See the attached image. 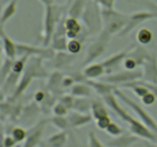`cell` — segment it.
I'll return each mask as SVG.
<instances>
[{"label": "cell", "instance_id": "cell-1", "mask_svg": "<svg viewBox=\"0 0 157 147\" xmlns=\"http://www.w3.org/2000/svg\"><path fill=\"white\" fill-rule=\"evenodd\" d=\"M104 100L106 104L117 113V115L122 120H124V122L128 124L132 134L138 136L139 138H142L144 140L149 141V142H153V143H156V135L151 130H150L144 123L134 118L130 113H127L120 105L114 93H113L107 95V96H104Z\"/></svg>", "mask_w": 157, "mask_h": 147}, {"label": "cell", "instance_id": "cell-2", "mask_svg": "<svg viewBox=\"0 0 157 147\" xmlns=\"http://www.w3.org/2000/svg\"><path fill=\"white\" fill-rule=\"evenodd\" d=\"M43 58L32 57L31 61H28L27 65L21 74L18 85L15 87L12 96L8 98V100L15 103L18 98L25 92L35 78H43L48 77V72L43 65Z\"/></svg>", "mask_w": 157, "mask_h": 147}, {"label": "cell", "instance_id": "cell-3", "mask_svg": "<svg viewBox=\"0 0 157 147\" xmlns=\"http://www.w3.org/2000/svg\"><path fill=\"white\" fill-rule=\"evenodd\" d=\"M67 9H68V7L55 6V5L44 7L42 31L44 47H49L53 39L58 24L61 21V18L64 16V14L67 13Z\"/></svg>", "mask_w": 157, "mask_h": 147}, {"label": "cell", "instance_id": "cell-4", "mask_svg": "<svg viewBox=\"0 0 157 147\" xmlns=\"http://www.w3.org/2000/svg\"><path fill=\"white\" fill-rule=\"evenodd\" d=\"M101 17L103 21V32L113 35L120 33L128 21L129 16L113 9H102Z\"/></svg>", "mask_w": 157, "mask_h": 147}, {"label": "cell", "instance_id": "cell-5", "mask_svg": "<svg viewBox=\"0 0 157 147\" xmlns=\"http://www.w3.org/2000/svg\"><path fill=\"white\" fill-rule=\"evenodd\" d=\"M113 93L115 94V96L121 99L123 102L125 103L128 107H130L139 116L141 121L157 136V122L153 118V116H152L142 106H140L137 103L130 99L128 96H127L122 90H120L117 87L114 89Z\"/></svg>", "mask_w": 157, "mask_h": 147}, {"label": "cell", "instance_id": "cell-6", "mask_svg": "<svg viewBox=\"0 0 157 147\" xmlns=\"http://www.w3.org/2000/svg\"><path fill=\"white\" fill-rule=\"evenodd\" d=\"M81 18L88 34H94L100 30H102L103 21L101 10H100L99 6L93 0L87 4L86 3L85 9Z\"/></svg>", "mask_w": 157, "mask_h": 147}, {"label": "cell", "instance_id": "cell-7", "mask_svg": "<svg viewBox=\"0 0 157 147\" xmlns=\"http://www.w3.org/2000/svg\"><path fill=\"white\" fill-rule=\"evenodd\" d=\"M110 35L101 31L98 39L90 44L87 51V56L84 61V65H88L96 61L104 53L107 44L110 39Z\"/></svg>", "mask_w": 157, "mask_h": 147}, {"label": "cell", "instance_id": "cell-8", "mask_svg": "<svg viewBox=\"0 0 157 147\" xmlns=\"http://www.w3.org/2000/svg\"><path fill=\"white\" fill-rule=\"evenodd\" d=\"M17 52L20 57L26 55L48 60H52L55 55V51L51 47H37L24 43H17Z\"/></svg>", "mask_w": 157, "mask_h": 147}, {"label": "cell", "instance_id": "cell-9", "mask_svg": "<svg viewBox=\"0 0 157 147\" xmlns=\"http://www.w3.org/2000/svg\"><path fill=\"white\" fill-rule=\"evenodd\" d=\"M144 77V71L142 70H124L122 72H118L111 74H107L103 78V81L105 82L116 85V84H125L133 81H139Z\"/></svg>", "mask_w": 157, "mask_h": 147}, {"label": "cell", "instance_id": "cell-10", "mask_svg": "<svg viewBox=\"0 0 157 147\" xmlns=\"http://www.w3.org/2000/svg\"><path fill=\"white\" fill-rule=\"evenodd\" d=\"M50 122V119H44L35 123L31 127L27 133L25 140L24 141L22 147H37L42 142L43 135L45 130L46 126Z\"/></svg>", "mask_w": 157, "mask_h": 147}, {"label": "cell", "instance_id": "cell-11", "mask_svg": "<svg viewBox=\"0 0 157 147\" xmlns=\"http://www.w3.org/2000/svg\"><path fill=\"white\" fill-rule=\"evenodd\" d=\"M153 18H155L154 15L150 11L134 12L129 16L127 24L124 28V29L120 32L119 35L120 36H126L131 33L140 24L148 21V20L153 19Z\"/></svg>", "mask_w": 157, "mask_h": 147}, {"label": "cell", "instance_id": "cell-12", "mask_svg": "<svg viewBox=\"0 0 157 147\" xmlns=\"http://www.w3.org/2000/svg\"><path fill=\"white\" fill-rule=\"evenodd\" d=\"M63 79L64 77L59 71H54L48 75V81L46 82V88L48 92L56 96H62L63 91Z\"/></svg>", "mask_w": 157, "mask_h": 147}, {"label": "cell", "instance_id": "cell-13", "mask_svg": "<svg viewBox=\"0 0 157 147\" xmlns=\"http://www.w3.org/2000/svg\"><path fill=\"white\" fill-rule=\"evenodd\" d=\"M143 67L144 81L157 84V55H150Z\"/></svg>", "mask_w": 157, "mask_h": 147}, {"label": "cell", "instance_id": "cell-14", "mask_svg": "<svg viewBox=\"0 0 157 147\" xmlns=\"http://www.w3.org/2000/svg\"><path fill=\"white\" fill-rule=\"evenodd\" d=\"M68 140V133L67 131H61L54 133L48 139L41 142L40 147H64Z\"/></svg>", "mask_w": 157, "mask_h": 147}, {"label": "cell", "instance_id": "cell-15", "mask_svg": "<svg viewBox=\"0 0 157 147\" xmlns=\"http://www.w3.org/2000/svg\"><path fill=\"white\" fill-rule=\"evenodd\" d=\"M1 38L2 42V48L6 58L15 60V57L18 55L17 52V43L15 42L9 35H7L3 27L1 28Z\"/></svg>", "mask_w": 157, "mask_h": 147}, {"label": "cell", "instance_id": "cell-16", "mask_svg": "<svg viewBox=\"0 0 157 147\" xmlns=\"http://www.w3.org/2000/svg\"><path fill=\"white\" fill-rule=\"evenodd\" d=\"M71 128H78L90 123L93 119L92 115L87 113H80L78 111H72L67 114Z\"/></svg>", "mask_w": 157, "mask_h": 147}, {"label": "cell", "instance_id": "cell-17", "mask_svg": "<svg viewBox=\"0 0 157 147\" xmlns=\"http://www.w3.org/2000/svg\"><path fill=\"white\" fill-rule=\"evenodd\" d=\"M140 138L133 134H122L107 142L109 147H131L140 140Z\"/></svg>", "mask_w": 157, "mask_h": 147}, {"label": "cell", "instance_id": "cell-18", "mask_svg": "<svg viewBox=\"0 0 157 147\" xmlns=\"http://www.w3.org/2000/svg\"><path fill=\"white\" fill-rule=\"evenodd\" d=\"M128 52L129 51H123L119 53L114 54L103 61L101 63L105 68L106 73H107V74H112V71L114 70L115 67H117L121 62H124V59L128 55Z\"/></svg>", "mask_w": 157, "mask_h": 147}, {"label": "cell", "instance_id": "cell-19", "mask_svg": "<svg viewBox=\"0 0 157 147\" xmlns=\"http://www.w3.org/2000/svg\"><path fill=\"white\" fill-rule=\"evenodd\" d=\"M76 55L71 53H67L66 51L57 52L55 57L52 59V65L55 68L60 69L64 68L67 66L70 65L75 60Z\"/></svg>", "mask_w": 157, "mask_h": 147}, {"label": "cell", "instance_id": "cell-20", "mask_svg": "<svg viewBox=\"0 0 157 147\" xmlns=\"http://www.w3.org/2000/svg\"><path fill=\"white\" fill-rule=\"evenodd\" d=\"M88 85H90L92 87L94 90L97 92L99 95L104 97L107 95L113 93L114 91V89L116 87H114L113 84H110V83L105 82V81H98L95 80H89L86 81Z\"/></svg>", "mask_w": 157, "mask_h": 147}, {"label": "cell", "instance_id": "cell-21", "mask_svg": "<svg viewBox=\"0 0 157 147\" xmlns=\"http://www.w3.org/2000/svg\"><path fill=\"white\" fill-rule=\"evenodd\" d=\"M66 36L68 39L78 38L82 31V26L78 19L67 16L65 20Z\"/></svg>", "mask_w": 157, "mask_h": 147}, {"label": "cell", "instance_id": "cell-22", "mask_svg": "<svg viewBox=\"0 0 157 147\" xmlns=\"http://www.w3.org/2000/svg\"><path fill=\"white\" fill-rule=\"evenodd\" d=\"M41 110V107H40V105H38V103H31L28 105L24 106L20 119L24 122H26V123H29V122L33 121L38 116Z\"/></svg>", "mask_w": 157, "mask_h": 147}, {"label": "cell", "instance_id": "cell-23", "mask_svg": "<svg viewBox=\"0 0 157 147\" xmlns=\"http://www.w3.org/2000/svg\"><path fill=\"white\" fill-rule=\"evenodd\" d=\"M105 72L106 70L102 63H92L87 65L83 73L87 79L95 80L104 75Z\"/></svg>", "mask_w": 157, "mask_h": 147}, {"label": "cell", "instance_id": "cell-24", "mask_svg": "<svg viewBox=\"0 0 157 147\" xmlns=\"http://www.w3.org/2000/svg\"><path fill=\"white\" fill-rule=\"evenodd\" d=\"M127 56L133 58L136 62L138 67H140V66H144L146 61L148 59L150 55L144 47H141V46H137L131 50H129Z\"/></svg>", "mask_w": 157, "mask_h": 147}, {"label": "cell", "instance_id": "cell-25", "mask_svg": "<svg viewBox=\"0 0 157 147\" xmlns=\"http://www.w3.org/2000/svg\"><path fill=\"white\" fill-rule=\"evenodd\" d=\"M93 89L87 83H77L71 87V94L75 97H90L92 96Z\"/></svg>", "mask_w": 157, "mask_h": 147}, {"label": "cell", "instance_id": "cell-26", "mask_svg": "<svg viewBox=\"0 0 157 147\" xmlns=\"http://www.w3.org/2000/svg\"><path fill=\"white\" fill-rule=\"evenodd\" d=\"M86 2L84 0H74L71 5H69L67 15L70 18L79 19L81 18L85 9Z\"/></svg>", "mask_w": 157, "mask_h": 147}, {"label": "cell", "instance_id": "cell-27", "mask_svg": "<svg viewBox=\"0 0 157 147\" xmlns=\"http://www.w3.org/2000/svg\"><path fill=\"white\" fill-rule=\"evenodd\" d=\"M21 77V74L15 73V72L12 70V72L8 75L4 82L2 84V95H3L4 93H9V90H12L13 87H16L18 82H19Z\"/></svg>", "mask_w": 157, "mask_h": 147}, {"label": "cell", "instance_id": "cell-28", "mask_svg": "<svg viewBox=\"0 0 157 147\" xmlns=\"http://www.w3.org/2000/svg\"><path fill=\"white\" fill-rule=\"evenodd\" d=\"M18 2V0H10V2L4 8L1 15L2 27H3L4 24L7 23L11 19V18L15 14L17 11Z\"/></svg>", "mask_w": 157, "mask_h": 147}, {"label": "cell", "instance_id": "cell-29", "mask_svg": "<svg viewBox=\"0 0 157 147\" xmlns=\"http://www.w3.org/2000/svg\"><path fill=\"white\" fill-rule=\"evenodd\" d=\"M91 110L92 116L95 120H98L104 116H109L108 110L106 108L105 105L99 100H92L91 110Z\"/></svg>", "mask_w": 157, "mask_h": 147}, {"label": "cell", "instance_id": "cell-30", "mask_svg": "<svg viewBox=\"0 0 157 147\" xmlns=\"http://www.w3.org/2000/svg\"><path fill=\"white\" fill-rule=\"evenodd\" d=\"M91 106L92 100H89L88 97H75L72 110L80 113H87L91 110Z\"/></svg>", "mask_w": 157, "mask_h": 147}, {"label": "cell", "instance_id": "cell-31", "mask_svg": "<svg viewBox=\"0 0 157 147\" xmlns=\"http://www.w3.org/2000/svg\"><path fill=\"white\" fill-rule=\"evenodd\" d=\"M68 38L66 35L64 36L54 37L51 43V47L55 51L61 52L66 51L67 50V44H68Z\"/></svg>", "mask_w": 157, "mask_h": 147}, {"label": "cell", "instance_id": "cell-32", "mask_svg": "<svg viewBox=\"0 0 157 147\" xmlns=\"http://www.w3.org/2000/svg\"><path fill=\"white\" fill-rule=\"evenodd\" d=\"M50 123L55 127L60 130L67 131L71 129L70 123H69L67 116H54L50 119Z\"/></svg>", "mask_w": 157, "mask_h": 147}, {"label": "cell", "instance_id": "cell-33", "mask_svg": "<svg viewBox=\"0 0 157 147\" xmlns=\"http://www.w3.org/2000/svg\"><path fill=\"white\" fill-rule=\"evenodd\" d=\"M153 38V34L150 29L147 28H142L136 34V39L140 44L146 45L150 44Z\"/></svg>", "mask_w": 157, "mask_h": 147}, {"label": "cell", "instance_id": "cell-34", "mask_svg": "<svg viewBox=\"0 0 157 147\" xmlns=\"http://www.w3.org/2000/svg\"><path fill=\"white\" fill-rule=\"evenodd\" d=\"M28 130H25L21 126H12L9 130L8 134H10L13 137V139L16 141L18 143L23 142L25 140L26 136H27Z\"/></svg>", "mask_w": 157, "mask_h": 147}, {"label": "cell", "instance_id": "cell-35", "mask_svg": "<svg viewBox=\"0 0 157 147\" xmlns=\"http://www.w3.org/2000/svg\"><path fill=\"white\" fill-rule=\"evenodd\" d=\"M15 60L6 58L5 61L2 64L1 70H0V77H1V84H2L8 77V75L12 72V65Z\"/></svg>", "mask_w": 157, "mask_h": 147}, {"label": "cell", "instance_id": "cell-36", "mask_svg": "<svg viewBox=\"0 0 157 147\" xmlns=\"http://www.w3.org/2000/svg\"><path fill=\"white\" fill-rule=\"evenodd\" d=\"M29 58V56L24 55V56L20 57L19 59L15 60L13 62V65H12V71L22 74L26 65H27Z\"/></svg>", "mask_w": 157, "mask_h": 147}, {"label": "cell", "instance_id": "cell-37", "mask_svg": "<svg viewBox=\"0 0 157 147\" xmlns=\"http://www.w3.org/2000/svg\"><path fill=\"white\" fill-rule=\"evenodd\" d=\"M82 49V41L81 40L75 38V39H70L67 44V51L72 55H77Z\"/></svg>", "mask_w": 157, "mask_h": 147}, {"label": "cell", "instance_id": "cell-38", "mask_svg": "<svg viewBox=\"0 0 157 147\" xmlns=\"http://www.w3.org/2000/svg\"><path fill=\"white\" fill-rule=\"evenodd\" d=\"M69 110H70L64 104L58 101L54 106L53 109H52V113L55 116H67Z\"/></svg>", "mask_w": 157, "mask_h": 147}, {"label": "cell", "instance_id": "cell-39", "mask_svg": "<svg viewBox=\"0 0 157 147\" xmlns=\"http://www.w3.org/2000/svg\"><path fill=\"white\" fill-rule=\"evenodd\" d=\"M18 144V142L13 139L10 134L4 135L2 132V139H1V147H15Z\"/></svg>", "mask_w": 157, "mask_h": 147}, {"label": "cell", "instance_id": "cell-40", "mask_svg": "<svg viewBox=\"0 0 157 147\" xmlns=\"http://www.w3.org/2000/svg\"><path fill=\"white\" fill-rule=\"evenodd\" d=\"M106 131L107 132L108 134H110L112 136H114V137H117V136L123 134L122 128L118 124L115 123L113 122H111V123L109 125Z\"/></svg>", "mask_w": 157, "mask_h": 147}, {"label": "cell", "instance_id": "cell-41", "mask_svg": "<svg viewBox=\"0 0 157 147\" xmlns=\"http://www.w3.org/2000/svg\"><path fill=\"white\" fill-rule=\"evenodd\" d=\"M88 147H105L96 136L94 132L90 131L88 133Z\"/></svg>", "mask_w": 157, "mask_h": 147}, {"label": "cell", "instance_id": "cell-42", "mask_svg": "<svg viewBox=\"0 0 157 147\" xmlns=\"http://www.w3.org/2000/svg\"><path fill=\"white\" fill-rule=\"evenodd\" d=\"M75 99V96H74L73 95L64 94L58 98V101H60V102L62 103L63 104H64L69 110H72V109H73Z\"/></svg>", "mask_w": 157, "mask_h": 147}, {"label": "cell", "instance_id": "cell-43", "mask_svg": "<svg viewBox=\"0 0 157 147\" xmlns=\"http://www.w3.org/2000/svg\"><path fill=\"white\" fill-rule=\"evenodd\" d=\"M111 119H110V116H106L104 117L101 118V119L96 120V125L100 130H106L107 127L109 126L110 123H111Z\"/></svg>", "mask_w": 157, "mask_h": 147}, {"label": "cell", "instance_id": "cell-44", "mask_svg": "<svg viewBox=\"0 0 157 147\" xmlns=\"http://www.w3.org/2000/svg\"><path fill=\"white\" fill-rule=\"evenodd\" d=\"M123 64H124V68H125L126 70H134L135 69L138 67L136 61H135L133 58H130V57L129 56L126 57Z\"/></svg>", "mask_w": 157, "mask_h": 147}, {"label": "cell", "instance_id": "cell-45", "mask_svg": "<svg viewBox=\"0 0 157 147\" xmlns=\"http://www.w3.org/2000/svg\"><path fill=\"white\" fill-rule=\"evenodd\" d=\"M156 96H155L154 93H152L151 91H150L147 95H145L144 97L141 98L143 104H145L146 106H151L153 105V104H154L155 103H156Z\"/></svg>", "mask_w": 157, "mask_h": 147}, {"label": "cell", "instance_id": "cell-46", "mask_svg": "<svg viewBox=\"0 0 157 147\" xmlns=\"http://www.w3.org/2000/svg\"><path fill=\"white\" fill-rule=\"evenodd\" d=\"M102 9H113L115 0H93Z\"/></svg>", "mask_w": 157, "mask_h": 147}, {"label": "cell", "instance_id": "cell-47", "mask_svg": "<svg viewBox=\"0 0 157 147\" xmlns=\"http://www.w3.org/2000/svg\"><path fill=\"white\" fill-rule=\"evenodd\" d=\"M144 5L147 6L149 11L152 12L154 15V18L157 19V4L150 1V0H145L144 1Z\"/></svg>", "mask_w": 157, "mask_h": 147}, {"label": "cell", "instance_id": "cell-48", "mask_svg": "<svg viewBox=\"0 0 157 147\" xmlns=\"http://www.w3.org/2000/svg\"><path fill=\"white\" fill-rule=\"evenodd\" d=\"M47 93L48 91H44V90H42L37 91L36 93H35V96H34L35 102L41 104V103L44 100V99H45L46 96H47Z\"/></svg>", "mask_w": 157, "mask_h": 147}, {"label": "cell", "instance_id": "cell-49", "mask_svg": "<svg viewBox=\"0 0 157 147\" xmlns=\"http://www.w3.org/2000/svg\"><path fill=\"white\" fill-rule=\"evenodd\" d=\"M75 84V81L71 75L64 77V79H63V87H64V88L71 87Z\"/></svg>", "mask_w": 157, "mask_h": 147}, {"label": "cell", "instance_id": "cell-50", "mask_svg": "<svg viewBox=\"0 0 157 147\" xmlns=\"http://www.w3.org/2000/svg\"><path fill=\"white\" fill-rule=\"evenodd\" d=\"M140 82L143 85L146 86L152 93H154L155 96H156L157 98V84H151V83L147 82V81H141V80H140Z\"/></svg>", "mask_w": 157, "mask_h": 147}, {"label": "cell", "instance_id": "cell-51", "mask_svg": "<svg viewBox=\"0 0 157 147\" xmlns=\"http://www.w3.org/2000/svg\"><path fill=\"white\" fill-rule=\"evenodd\" d=\"M41 3L45 6H52V5H54V2L55 0H39Z\"/></svg>", "mask_w": 157, "mask_h": 147}, {"label": "cell", "instance_id": "cell-52", "mask_svg": "<svg viewBox=\"0 0 157 147\" xmlns=\"http://www.w3.org/2000/svg\"><path fill=\"white\" fill-rule=\"evenodd\" d=\"M144 144L147 147H157V145H156L155 143L151 142H149V141L144 140Z\"/></svg>", "mask_w": 157, "mask_h": 147}, {"label": "cell", "instance_id": "cell-53", "mask_svg": "<svg viewBox=\"0 0 157 147\" xmlns=\"http://www.w3.org/2000/svg\"><path fill=\"white\" fill-rule=\"evenodd\" d=\"M107 147H109V146H107Z\"/></svg>", "mask_w": 157, "mask_h": 147}]
</instances>
